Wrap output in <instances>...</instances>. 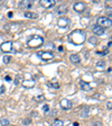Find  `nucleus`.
<instances>
[{"instance_id": "obj_19", "label": "nucleus", "mask_w": 112, "mask_h": 126, "mask_svg": "<svg viewBox=\"0 0 112 126\" xmlns=\"http://www.w3.org/2000/svg\"><path fill=\"white\" fill-rule=\"evenodd\" d=\"M0 125L1 126H9V119H7V118L0 119Z\"/></svg>"}, {"instance_id": "obj_8", "label": "nucleus", "mask_w": 112, "mask_h": 126, "mask_svg": "<svg viewBox=\"0 0 112 126\" xmlns=\"http://www.w3.org/2000/svg\"><path fill=\"white\" fill-rule=\"evenodd\" d=\"M73 9L76 13H83L85 10V3L83 2H75L73 6Z\"/></svg>"}, {"instance_id": "obj_14", "label": "nucleus", "mask_w": 112, "mask_h": 126, "mask_svg": "<svg viewBox=\"0 0 112 126\" xmlns=\"http://www.w3.org/2000/svg\"><path fill=\"white\" fill-rule=\"evenodd\" d=\"M67 6H60V7H58V9L57 10H56V14H57V15H63V14H66L67 13Z\"/></svg>"}, {"instance_id": "obj_20", "label": "nucleus", "mask_w": 112, "mask_h": 126, "mask_svg": "<svg viewBox=\"0 0 112 126\" xmlns=\"http://www.w3.org/2000/svg\"><path fill=\"white\" fill-rule=\"evenodd\" d=\"M10 60H11V58H10V55H5L3 56V62L7 64V63H9L10 62Z\"/></svg>"}, {"instance_id": "obj_32", "label": "nucleus", "mask_w": 112, "mask_h": 126, "mask_svg": "<svg viewBox=\"0 0 112 126\" xmlns=\"http://www.w3.org/2000/svg\"><path fill=\"white\" fill-rule=\"evenodd\" d=\"M8 17H12V13H9V14H8Z\"/></svg>"}, {"instance_id": "obj_26", "label": "nucleus", "mask_w": 112, "mask_h": 126, "mask_svg": "<svg viewBox=\"0 0 112 126\" xmlns=\"http://www.w3.org/2000/svg\"><path fill=\"white\" fill-rule=\"evenodd\" d=\"M3 91H5V87H1V88H0V94H3Z\"/></svg>"}, {"instance_id": "obj_25", "label": "nucleus", "mask_w": 112, "mask_h": 126, "mask_svg": "<svg viewBox=\"0 0 112 126\" xmlns=\"http://www.w3.org/2000/svg\"><path fill=\"white\" fill-rule=\"evenodd\" d=\"M29 123H30V119H29V118H27V119L24 121V124H25V125H27V124H29Z\"/></svg>"}, {"instance_id": "obj_6", "label": "nucleus", "mask_w": 112, "mask_h": 126, "mask_svg": "<svg viewBox=\"0 0 112 126\" xmlns=\"http://www.w3.org/2000/svg\"><path fill=\"white\" fill-rule=\"evenodd\" d=\"M39 3H40V6L44 8H52L55 6L56 1H55V0H40Z\"/></svg>"}, {"instance_id": "obj_11", "label": "nucleus", "mask_w": 112, "mask_h": 126, "mask_svg": "<svg viewBox=\"0 0 112 126\" xmlns=\"http://www.w3.org/2000/svg\"><path fill=\"white\" fill-rule=\"evenodd\" d=\"M80 87H81V89L82 90H84V91H91V86H90L87 82H85V81H83V80H81L80 81Z\"/></svg>"}, {"instance_id": "obj_7", "label": "nucleus", "mask_w": 112, "mask_h": 126, "mask_svg": "<svg viewBox=\"0 0 112 126\" xmlns=\"http://www.w3.org/2000/svg\"><path fill=\"white\" fill-rule=\"evenodd\" d=\"M61 106H62V108L64 110H68L72 108V106H73V104H72V101L68 99H62L61 100Z\"/></svg>"}, {"instance_id": "obj_2", "label": "nucleus", "mask_w": 112, "mask_h": 126, "mask_svg": "<svg viewBox=\"0 0 112 126\" xmlns=\"http://www.w3.org/2000/svg\"><path fill=\"white\" fill-rule=\"evenodd\" d=\"M44 43V38L40 36H31L27 41V46L28 47H40Z\"/></svg>"}, {"instance_id": "obj_27", "label": "nucleus", "mask_w": 112, "mask_h": 126, "mask_svg": "<svg viewBox=\"0 0 112 126\" xmlns=\"http://www.w3.org/2000/svg\"><path fill=\"white\" fill-rule=\"evenodd\" d=\"M36 99H38V100H37V101H40V100H42V99H44V96H38V97H37Z\"/></svg>"}, {"instance_id": "obj_22", "label": "nucleus", "mask_w": 112, "mask_h": 126, "mask_svg": "<svg viewBox=\"0 0 112 126\" xmlns=\"http://www.w3.org/2000/svg\"><path fill=\"white\" fill-rule=\"evenodd\" d=\"M103 65H104V61H100V62L97 63V66H98V68H99V66H100V68H102Z\"/></svg>"}, {"instance_id": "obj_13", "label": "nucleus", "mask_w": 112, "mask_h": 126, "mask_svg": "<svg viewBox=\"0 0 112 126\" xmlns=\"http://www.w3.org/2000/svg\"><path fill=\"white\" fill-rule=\"evenodd\" d=\"M70 60L72 61V63H74V64H78V63L81 62V59H80V56L76 54H71L70 55Z\"/></svg>"}, {"instance_id": "obj_16", "label": "nucleus", "mask_w": 112, "mask_h": 126, "mask_svg": "<svg viewBox=\"0 0 112 126\" xmlns=\"http://www.w3.org/2000/svg\"><path fill=\"white\" fill-rule=\"evenodd\" d=\"M23 84L26 88H31V87H34L35 86V81H34V79H30V80H25V81H23Z\"/></svg>"}, {"instance_id": "obj_3", "label": "nucleus", "mask_w": 112, "mask_h": 126, "mask_svg": "<svg viewBox=\"0 0 112 126\" xmlns=\"http://www.w3.org/2000/svg\"><path fill=\"white\" fill-rule=\"evenodd\" d=\"M97 25L101 26L102 28H110L111 27V19L108 17H100V18H98Z\"/></svg>"}, {"instance_id": "obj_23", "label": "nucleus", "mask_w": 112, "mask_h": 126, "mask_svg": "<svg viewBox=\"0 0 112 126\" xmlns=\"http://www.w3.org/2000/svg\"><path fill=\"white\" fill-rule=\"evenodd\" d=\"M43 110H44V113H47V111L50 110V106H48V105H45L44 107H43Z\"/></svg>"}, {"instance_id": "obj_10", "label": "nucleus", "mask_w": 112, "mask_h": 126, "mask_svg": "<svg viewBox=\"0 0 112 126\" xmlns=\"http://www.w3.org/2000/svg\"><path fill=\"white\" fill-rule=\"evenodd\" d=\"M68 24H70V20H68V18H65V17H61V18L57 20V25L60 27H62V28L67 27Z\"/></svg>"}, {"instance_id": "obj_31", "label": "nucleus", "mask_w": 112, "mask_h": 126, "mask_svg": "<svg viewBox=\"0 0 112 126\" xmlns=\"http://www.w3.org/2000/svg\"><path fill=\"white\" fill-rule=\"evenodd\" d=\"M111 44H112V42H111V41H110V42L108 43V47H110V46H111Z\"/></svg>"}, {"instance_id": "obj_24", "label": "nucleus", "mask_w": 112, "mask_h": 126, "mask_svg": "<svg viewBox=\"0 0 112 126\" xmlns=\"http://www.w3.org/2000/svg\"><path fill=\"white\" fill-rule=\"evenodd\" d=\"M5 80H6V81H9V82H10V81H11L10 76H6V77H5Z\"/></svg>"}, {"instance_id": "obj_28", "label": "nucleus", "mask_w": 112, "mask_h": 126, "mask_svg": "<svg viewBox=\"0 0 112 126\" xmlns=\"http://www.w3.org/2000/svg\"><path fill=\"white\" fill-rule=\"evenodd\" d=\"M94 125H95V126H102V123H100V122H95V123H94Z\"/></svg>"}, {"instance_id": "obj_17", "label": "nucleus", "mask_w": 112, "mask_h": 126, "mask_svg": "<svg viewBox=\"0 0 112 126\" xmlns=\"http://www.w3.org/2000/svg\"><path fill=\"white\" fill-rule=\"evenodd\" d=\"M21 82H23V81H21V76H20V74H18V76H16L15 81H13L15 86H20Z\"/></svg>"}, {"instance_id": "obj_4", "label": "nucleus", "mask_w": 112, "mask_h": 126, "mask_svg": "<svg viewBox=\"0 0 112 126\" xmlns=\"http://www.w3.org/2000/svg\"><path fill=\"white\" fill-rule=\"evenodd\" d=\"M37 55H38L42 60H45V61H48V60L54 59V53L50 52V51H42V52L37 53Z\"/></svg>"}, {"instance_id": "obj_21", "label": "nucleus", "mask_w": 112, "mask_h": 126, "mask_svg": "<svg viewBox=\"0 0 112 126\" xmlns=\"http://www.w3.org/2000/svg\"><path fill=\"white\" fill-rule=\"evenodd\" d=\"M48 86H50V87H54V88H56V89H57V88H60V84H58V83H50H50H48Z\"/></svg>"}, {"instance_id": "obj_30", "label": "nucleus", "mask_w": 112, "mask_h": 126, "mask_svg": "<svg viewBox=\"0 0 112 126\" xmlns=\"http://www.w3.org/2000/svg\"><path fill=\"white\" fill-rule=\"evenodd\" d=\"M111 106H112L111 101H109V104H108V108H109V109H111Z\"/></svg>"}, {"instance_id": "obj_18", "label": "nucleus", "mask_w": 112, "mask_h": 126, "mask_svg": "<svg viewBox=\"0 0 112 126\" xmlns=\"http://www.w3.org/2000/svg\"><path fill=\"white\" fill-rule=\"evenodd\" d=\"M64 125V122L61 121V119H55L52 123V126H63Z\"/></svg>"}, {"instance_id": "obj_1", "label": "nucleus", "mask_w": 112, "mask_h": 126, "mask_svg": "<svg viewBox=\"0 0 112 126\" xmlns=\"http://www.w3.org/2000/svg\"><path fill=\"white\" fill-rule=\"evenodd\" d=\"M85 37L86 36L84 34V32H82L81 29H75L70 34V41L75 45H80L84 43Z\"/></svg>"}, {"instance_id": "obj_15", "label": "nucleus", "mask_w": 112, "mask_h": 126, "mask_svg": "<svg viewBox=\"0 0 112 126\" xmlns=\"http://www.w3.org/2000/svg\"><path fill=\"white\" fill-rule=\"evenodd\" d=\"M31 5H33V2L31 1H28V0H24V1H21L20 3H19V7L20 8H30Z\"/></svg>"}, {"instance_id": "obj_29", "label": "nucleus", "mask_w": 112, "mask_h": 126, "mask_svg": "<svg viewBox=\"0 0 112 126\" xmlns=\"http://www.w3.org/2000/svg\"><path fill=\"white\" fill-rule=\"evenodd\" d=\"M98 54H100V55H105V54H107V51H105V52H98Z\"/></svg>"}, {"instance_id": "obj_9", "label": "nucleus", "mask_w": 112, "mask_h": 126, "mask_svg": "<svg viewBox=\"0 0 112 126\" xmlns=\"http://www.w3.org/2000/svg\"><path fill=\"white\" fill-rule=\"evenodd\" d=\"M92 32H93L95 35L100 36V35L104 34V28H102V27L99 26V25H93V26H92Z\"/></svg>"}, {"instance_id": "obj_5", "label": "nucleus", "mask_w": 112, "mask_h": 126, "mask_svg": "<svg viewBox=\"0 0 112 126\" xmlns=\"http://www.w3.org/2000/svg\"><path fill=\"white\" fill-rule=\"evenodd\" d=\"M1 51L2 52H6V53H9L12 51V42L8 41V42H3L1 44Z\"/></svg>"}, {"instance_id": "obj_33", "label": "nucleus", "mask_w": 112, "mask_h": 126, "mask_svg": "<svg viewBox=\"0 0 112 126\" xmlns=\"http://www.w3.org/2000/svg\"><path fill=\"white\" fill-rule=\"evenodd\" d=\"M12 126H15V125H12Z\"/></svg>"}, {"instance_id": "obj_12", "label": "nucleus", "mask_w": 112, "mask_h": 126, "mask_svg": "<svg viewBox=\"0 0 112 126\" xmlns=\"http://www.w3.org/2000/svg\"><path fill=\"white\" fill-rule=\"evenodd\" d=\"M24 16L26 17V18H29V19H36L38 17V15L35 13H31V11H25L24 13Z\"/></svg>"}]
</instances>
